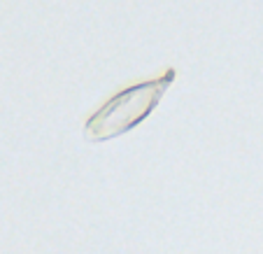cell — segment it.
I'll list each match as a JSON object with an SVG mask.
<instances>
[{
	"label": "cell",
	"instance_id": "obj_1",
	"mask_svg": "<svg viewBox=\"0 0 263 254\" xmlns=\"http://www.w3.org/2000/svg\"><path fill=\"white\" fill-rule=\"evenodd\" d=\"M175 75H177L175 68H168L154 80L126 86L109 100H105V105H100L84 124L86 142H105L140 126L156 110L168 86L175 82Z\"/></svg>",
	"mask_w": 263,
	"mask_h": 254
}]
</instances>
